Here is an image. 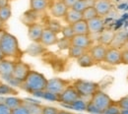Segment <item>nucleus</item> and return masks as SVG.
<instances>
[{
    "mask_svg": "<svg viewBox=\"0 0 128 114\" xmlns=\"http://www.w3.org/2000/svg\"><path fill=\"white\" fill-rule=\"evenodd\" d=\"M96 16H98V13H96V9L94 8V6L88 7L82 12V19L85 21H90V20L96 18Z\"/></svg>",
    "mask_w": 128,
    "mask_h": 114,
    "instance_id": "29",
    "label": "nucleus"
},
{
    "mask_svg": "<svg viewBox=\"0 0 128 114\" xmlns=\"http://www.w3.org/2000/svg\"><path fill=\"white\" fill-rule=\"evenodd\" d=\"M58 110H59V109H57L56 107L44 105V108H42V114H57Z\"/></svg>",
    "mask_w": 128,
    "mask_h": 114,
    "instance_id": "35",
    "label": "nucleus"
},
{
    "mask_svg": "<svg viewBox=\"0 0 128 114\" xmlns=\"http://www.w3.org/2000/svg\"><path fill=\"white\" fill-rule=\"evenodd\" d=\"M57 41H58L57 33L48 30V28H44L40 40V44L44 46H52V45H56Z\"/></svg>",
    "mask_w": 128,
    "mask_h": 114,
    "instance_id": "12",
    "label": "nucleus"
},
{
    "mask_svg": "<svg viewBox=\"0 0 128 114\" xmlns=\"http://www.w3.org/2000/svg\"><path fill=\"white\" fill-rule=\"evenodd\" d=\"M112 102V98L104 92L98 90L91 97L90 101L86 105V110L88 112L96 114H102L108 108V106Z\"/></svg>",
    "mask_w": 128,
    "mask_h": 114,
    "instance_id": "3",
    "label": "nucleus"
},
{
    "mask_svg": "<svg viewBox=\"0 0 128 114\" xmlns=\"http://www.w3.org/2000/svg\"><path fill=\"white\" fill-rule=\"evenodd\" d=\"M63 19L67 25H73L74 23L80 21L82 19V13L74 10L73 8H68L65 16L63 17Z\"/></svg>",
    "mask_w": 128,
    "mask_h": 114,
    "instance_id": "19",
    "label": "nucleus"
},
{
    "mask_svg": "<svg viewBox=\"0 0 128 114\" xmlns=\"http://www.w3.org/2000/svg\"><path fill=\"white\" fill-rule=\"evenodd\" d=\"M70 40L71 45H75L86 50H89L93 45L91 34H74V36Z\"/></svg>",
    "mask_w": 128,
    "mask_h": 114,
    "instance_id": "8",
    "label": "nucleus"
},
{
    "mask_svg": "<svg viewBox=\"0 0 128 114\" xmlns=\"http://www.w3.org/2000/svg\"><path fill=\"white\" fill-rule=\"evenodd\" d=\"M44 29V27L42 24L36 23V22L28 25V37H29V39L34 43H40Z\"/></svg>",
    "mask_w": 128,
    "mask_h": 114,
    "instance_id": "9",
    "label": "nucleus"
},
{
    "mask_svg": "<svg viewBox=\"0 0 128 114\" xmlns=\"http://www.w3.org/2000/svg\"><path fill=\"white\" fill-rule=\"evenodd\" d=\"M48 7V0H30V10L42 13Z\"/></svg>",
    "mask_w": 128,
    "mask_h": 114,
    "instance_id": "22",
    "label": "nucleus"
},
{
    "mask_svg": "<svg viewBox=\"0 0 128 114\" xmlns=\"http://www.w3.org/2000/svg\"><path fill=\"white\" fill-rule=\"evenodd\" d=\"M62 1H63V3L68 8H72L79 0H62Z\"/></svg>",
    "mask_w": 128,
    "mask_h": 114,
    "instance_id": "39",
    "label": "nucleus"
},
{
    "mask_svg": "<svg viewBox=\"0 0 128 114\" xmlns=\"http://www.w3.org/2000/svg\"><path fill=\"white\" fill-rule=\"evenodd\" d=\"M95 1L96 0H79L72 8L78 12H83L86 8L88 7H93L94 4H95Z\"/></svg>",
    "mask_w": 128,
    "mask_h": 114,
    "instance_id": "25",
    "label": "nucleus"
},
{
    "mask_svg": "<svg viewBox=\"0 0 128 114\" xmlns=\"http://www.w3.org/2000/svg\"><path fill=\"white\" fill-rule=\"evenodd\" d=\"M69 85H71V82L69 80H65L61 78L48 79L46 92L55 95V96H59Z\"/></svg>",
    "mask_w": 128,
    "mask_h": 114,
    "instance_id": "6",
    "label": "nucleus"
},
{
    "mask_svg": "<svg viewBox=\"0 0 128 114\" xmlns=\"http://www.w3.org/2000/svg\"><path fill=\"white\" fill-rule=\"evenodd\" d=\"M56 45L58 46V48L61 49V50H65V49L68 50L69 47L71 46V40L68 39V38H65V37L58 38V41H57Z\"/></svg>",
    "mask_w": 128,
    "mask_h": 114,
    "instance_id": "33",
    "label": "nucleus"
},
{
    "mask_svg": "<svg viewBox=\"0 0 128 114\" xmlns=\"http://www.w3.org/2000/svg\"><path fill=\"white\" fill-rule=\"evenodd\" d=\"M68 10V7L63 3L62 0H56L54 1L50 7H49V11L51 16L56 18V19H61L65 16L66 12Z\"/></svg>",
    "mask_w": 128,
    "mask_h": 114,
    "instance_id": "13",
    "label": "nucleus"
},
{
    "mask_svg": "<svg viewBox=\"0 0 128 114\" xmlns=\"http://www.w3.org/2000/svg\"><path fill=\"white\" fill-rule=\"evenodd\" d=\"M19 93L16 89L4 82L0 81V96H17Z\"/></svg>",
    "mask_w": 128,
    "mask_h": 114,
    "instance_id": "24",
    "label": "nucleus"
},
{
    "mask_svg": "<svg viewBox=\"0 0 128 114\" xmlns=\"http://www.w3.org/2000/svg\"><path fill=\"white\" fill-rule=\"evenodd\" d=\"M120 114H128V109L121 108V109H120Z\"/></svg>",
    "mask_w": 128,
    "mask_h": 114,
    "instance_id": "42",
    "label": "nucleus"
},
{
    "mask_svg": "<svg viewBox=\"0 0 128 114\" xmlns=\"http://www.w3.org/2000/svg\"><path fill=\"white\" fill-rule=\"evenodd\" d=\"M0 114H11V109L3 102H0Z\"/></svg>",
    "mask_w": 128,
    "mask_h": 114,
    "instance_id": "38",
    "label": "nucleus"
},
{
    "mask_svg": "<svg viewBox=\"0 0 128 114\" xmlns=\"http://www.w3.org/2000/svg\"><path fill=\"white\" fill-rule=\"evenodd\" d=\"M121 107L119 106L117 101H113L108 106V108L102 112V114H120Z\"/></svg>",
    "mask_w": 128,
    "mask_h": 114,
    "instance_id": "31",
    "label": "nucleus"
},
{
    "mask_svg": "<svg viewBox=\"0 0 128 114\" xmlns=\"http://www.w3.org/2000/svg\"><path fill=\"white\" fill-rule=\"evenodd\" d=\"M0 49L6 59L16 61L20 60L23 56V50L20 47V43L17 37L6 31L0 38Z\"/></svg>",
    "mask_w": 128,
    "mask_h": 114,
    "instance_id": "1",
    "label": "nucleus"
},
{
    "mask_svg": "<svg viewBox=\"0 0 128 114\" xmlns=\"http://www.w3.org/2000/svg\"><path fill=\"white\" fill-rule=\"evenodd\" d=\"M121 64L128 65V48L121 50Z\"/></svg>",
    "mask_w": 128,
    "mask_h": 114,
    "instance_id": "37",
    "label": "nucleus"
},
{
    "mask_svg": "<svg viewBox=\"0 0 128 114\" xmlns=\"http://www.w3.org/2000/svg\"><path fill=\"white\" fill-rule=\"evenodd\" d=\"M94 8L96 9L98 16L104 18L110 12L112 5L110 0H96L94 4Z\"/></svg>",
    "mask_w": 128,
    "mask_h": 114,
    "instance_id": "16",
    "label": "nucleus"
},
{
    "mask_svg": "<svg viewBox=\"0 0 128 114\" xmlns=\"http://www.w3.org/2000/svg\"><path fill=\"white\" fill-rule=\"evenodd\" d=\"M32 68L28 63L20 60H16L14 64L13 74H12V81L16 82L17 84H21L22 82L26 79L28 74L31 72Z\"/></svg>",
    "mask_w": 128,
    "mask_h": 114,
    "instance_id": "5",
    "label": "nucleus"
},
{
    "mask_svg": "<svg viewBox=\"0 0 128 114\" xmlns=\"http://www.w3.org/2000/svg\"><path fill=\"white\" fill-rule=\"evenodd\" d=\"M117 102H118V104L121 108L128 109V95L125 97H122L119 100H117Z\"/></svg>",
    "mask_w": 128,
    "mask_h": 114,
    "instance_id": "36",
    "label": "nucleus"
},
{
    "mask_svg": "<svg viewBox=\"0 0 128 114\" xmlns=\"http://www.w3.org/2000/svg\"><path fill=\"white\" fill-rule=\"evenodd\" d=\"M9 1H10V0H0V7H4V6L9 5V4H10Z\"/></svg>",
    "mask_w": 128,
    "mask_h": 114,
    "instance_id": "40",
    "label": "nucleus"
},
{
    "mask_svg": "<svg viewBox=\"0 0 128 114\" xmlns=\"http://www.w3.org/2000/svg\"><path fill=\"white\" fill-rule=\"evenodd\" d=\"M80 98V95L78 94L76 89L73 87V85H69L63 92L58 96V100L57 101H59L61 103H64V104L72 105L75 101H77Z\"/></svg>",
    "mask_w": 128,
    "mask_h": 114,
    "instance_id": "7",
    "label": "nucleus"
},
{
    "mask_svg": "<svg viewBox=\"0 0 128 114\" xmlns=\"http://www.w3.org/2000/svg\"><path fill=\"white\" fill-rule=\"evenodd\" d=\"M88 50L84 48H81L75 45H71L68 49V56L72 59H78L80 56H82L85 52H87Z\"/></svg>",
    "mask_w": 128,
    "mask_h": 114,
    "instance_id": "26",
    "label": "nucleus"
},
{
    "mask_svg": "<svg viewBox=\"0 0 128 114\" xmlns=\"http://www.w3.org/2000/svg\"><path fill=\"white\" fill-rule=\"evenodd\" d=\"M48 84L46 77L34 70H31L26 79L20 84L21 88L30 94H38L46 91Z\"/></svg>",
    "mask_w": 128,
    "mask_h": 114,
    "instance_id": "2",
    "label": "nucleus"
},
{
    "mask_svg": "<svg viewBox=\"0 0 128 114\" xmlns=\"http://www.w3.org/2000/svg\"><path fill=\"white\" fill-rule=\"evenodd\" d=\"M4 32H5L4 30H2V31H0V38H1V36H2V34L4 33Z\"/></svg>",
    "mask_w": 128,
    "mask_h": 114,
    "instance_id": "44",
    "label": "nucleus"
},
{
    "mask_svg": "<svg viewBox=\"0 0 128 114\" xmlns=\"http://www.w3.org/2000/svg\"><path fill=\"white\" fill-rule=\"evenodd\" d=\"M15 60L3 59L0 61V77L4 80H12V74L14 69Z\"/></svg>",
    "mask_w": 128,
    "mask_h": 114,
    "instance_id": "10",
    "label": "nucleus"
},
{
    "mask_svg": "<svg viewBox=\"0 0 128 114\" xmlns=\"http://www.w3.org/2000/svg\"><path fill=\"white\" fill-rule=\"evenodd\" d=\"M3 59H5V57H4V55H3V53H2V51L0 49V61H2Z\"/></svg>",
    "mask_w": 128,
    "mask_h": 114,
    "instance_id": "43",
    "label": "nucleus"
},
{
    "mask_svg": "<svg viewBox=\"0 0 128 114\" xmlns=\"http://www.w3.org/2000/svg\"><path fill=\"white\" fill-rule=\"evenodd\" d=\"M87 23L90 34H98L104 30V21L102 17L96 16L90 21H87Z\"/></svg>",
    "mask_w": 128,
    "mask_h": 114,
    "instance_id": "14",
    "label": "nucleus"
},
{
    "mask_svg": "<svg viewBox=\"0 0 128 114\" xmlns=\"http://www.w3.org/2000/svg\"><path fill=\"white\" fill-rule=\"evenodd\" d=\"M11 114H30V112H29V109L26 106V104H23L15 109L11 110Z\"/></svg>",
    "mask_w": 128,
    "mask_h": 114,
    "instance_id": "34",
    "label": "nucleus"
},
{
    "mask_svg": "<svg viewBox=\"0 0 128 114\" xmlns=\"http://www.w3.org/2000/svg\"><path fill=\"white\" fill-rule=\"evenodd\" d=\"M26 106L29 109L30 114H42V108L44 105L40 104V103H36V102H26L25 101Z\"/></svg>",
    "mask_w": 128,
    "mask_h": 114,
    "instance_id": "28",
    "label": "nucleus"
},
{
    "mask_svg": "<svg viewBox=\"0 0 128 114\" xmlns=\"http://www.w3.org/2000/svg\"><path fill=\"white\" fill-rule=\"evenodd\" d=\"M72 85L76 89L81 98H87V97L91 98L98 90H100V85L98 83L82 80V79L75 80Z\"/></svg>",
    "mask_w": 128,
    "mask_h": 114,
    "instance_id": "4",
    "label": "nucleus"
},
{
    "mask_svg": "<svg viewBox=\"0 0 128 114\" xmlns=\"http://www.w3.org/2000/svg\"><path fill=\"white\" fill-rule=\"evenodd\" d=\"M127 40H128L127 33L124 32V31H119V32L115 33L114 37L112 39V42L110 47H113V48H117V49L123 48L125 46Z\"/></svg>",
    "mask_w": 128,
    "mask_h": 114,
    "instance_id": "17",
    "label": "nucleus"
},
{
    "mask_svg": "<svg viewBox=\"0 0 128 114\" xmlns=\"http://www.w3.org/2000/svg\"><path fill=\"white\" fill-rule=\"evenodd\" d=\"M25 101H26L25 99L18 98L16 96H9V97L4 98V99H3V102H4L11 110L15 109L17 107L23 105V104H25Z\"/></svg>",
    "mask_w": 128,
    "mask_h": 114,
    "instance_id": "20",
    "label": "nucleus"
},
{
    "mask_svg": "<svg viewBox=\"0 0 128 114\" xmlns=\"http://www.w3.org/2000/svg\"><path fill=\"white\" fill-rule=\"evenodd\" d=\"M71 26H72L74 34H90L89 29H88V23H87V21H85L83 19L74 23Z\"/></svg>",
    "mask_w": 128,
    "mask_h": 114,
    "instance_id": "23",
    "label": "nucleus"
},
{
    "mask_svg": "<svg viewBox=\"0 0 128 114\" xmlns=\"http://www.w3.org/2000/svg\"><path fill=\"white\" fill-rule=\"evenodd\" d=\"M77 60V63L80 67L83 68H90V67H93L94 65H96V61L93 59V57L91 56V54L89 53V50L87 52H85L82 56H80Z\"/></svg>",
    "mask_w": 128,
    "mask_h": 114,
    "instance_id": "21",
    "label": "nucleus"
},
{
    "mask_svg": "<svg viewBox=\"0 0 128 114\" xmlns=\"http://www.w3.org/2000/svg\"><path fill=\"white\" fill-rule=\"evenodd\" d=\"M106 49H108L106 46L98 43L96 45H92V47L89 49V53L91 54L93 59L96 61V63H100L104 61Z\"/></svg>",
    "mask_w": 128,
    "mask_h": 114,
    "instance_id": "15",
    "label": "nucleus"
},
{
    "mask_svg": "<svg viewBox=\"0 0 128 114\" xmlns=\"http://www.w3.org/2000/svg\"><path fill=\"white\" fill-rule=\"evenodd\" d=\"M114 34L115 32L112 30H104L102 33H98V43L106 47H110L114 37Z\"/></svg>",
    "mask_w": 128,
    "mask_h": 114,
    "instance_id": "18",
    "label": "nucleus"
},
{
    "mask_svg": "<svg viewBox=\"0 0 128 114\" xmlns=\"http://www.w3.org/2000/svg\"><path fill=\"white\" fill-rule=\"evenodd\" d=\"M62 25L60 24V22H58L57 20H49V22L48 23V26L46 28H48V30L54 32L55 33H61V30H62Z\"/></svg>",
    "mask_w": 128,
    "mask_h": 114,
    "instance_id": "30",
    "label": "nucleus"
},
{
    "mask_svg": "<svg viewBox=\"0 0 128 114\" xmlns=\"http://www.w3.org/2000/svg\"><path fill=\"white\" fill-rule=\"evenodd\" d=\"M57 114H76V113H73V112L67 111V110H58Z\"/></svg>",
    "mask_w": 128,
    "mask_h": 114,
    "instance_id": "41",
    "label": "nucleus"
},
{
    "mask_svg": "<svg viewBox=\"0 0 128 114\" xmlns=\"http://www.w3.org/2000/svg\"><path fill=\"white\" fill-rule=\"evenodd\" d=\"M61 33H62V36H63V37L68 38V39H71V38L74 36V32H73L72 26H71V25H66V26L62 27Z\"/></svg>",
    "mask_w": 128,
    "mask_h": 114,
    "instance_id": "32",
    "label": "nucleus"
},
{
    "mask_svg": "<svg viewBox=\"0 0 128 114\" xmlns=\"http://www.w3.org/2000/svg\"><path fill=\"white\" fill-rule=\"evenodd\" d=\"M12 16V8L11 5H7L4 7H0V21L3 23H6L10 20Z\"/></svg>",
    "mask_w": 128,
    "mask_h": 114,
    "instance_id": "27",
    "label": "nucleus"
},
{
    "mask_svg": "<svg viewBox=\"0 0 128 114\" xmlns=\"http://www.w3.org/2000/svg\"><path fill=\"white\" fill-rule=\"evenodd\" d=\"M104 62L112 66L121 64V49L108 47Z\"/></svg>",
    "mask_w": 128,
    "mask_h": 114,
    "instance_id": "11",
    "label": "nucleus"
}]
</instances>
